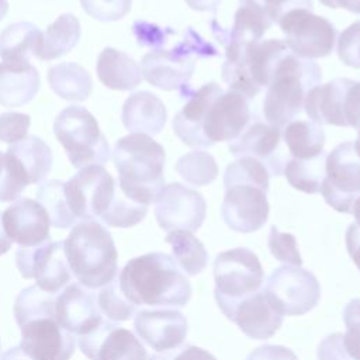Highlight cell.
I'll list each match as a JSON object with an SVG mask.
<instances>
[{
    "mask_svg": "<svg viewBox=\"0 0 360 360\" xmlns=\"http://www.w3.org/2000/svg\"><path fill=\"white\" fill-rule=\"evenodd\" d=\"M346 332L342 333V343L353 360H360V298L352 300L343 309Z\"/></svg>",
    "mask_w": 360,
    "mask_h": 360,
    "instance_id": "60d3db41",
    "label": "cell"
},
{
    "mask_svg": "<svg viewBox=\"0 0 360 360\" xmlns=\"http://www.w3.org/2000/svg\"><path fill=\"white\" fill-rule=\"evenodd\" d=\"M321 3L330 8H345L350 13L360 14V0H322Z\"/></svg>",
    "mask_w": 360,
    "mask_h": 360,
    "instance_id": "816d5d0a",
    "label": "cell"
},
{
    "mask_svg": "<svg viewBox=\"0 0 360 360\" xmlns=\"http://www.w3.org/2000/svg\"><path fill=\"white\" fill-rule=\"evenodd\" d=\"M1 222L8 239L22 248L37 246L51 239L48 212L32 198L15 200L1 212Z\"/></svg>",
    "mask_w": 360,
    "mask_h": 360,
    "instance_id": "cb8c5ba5",
    "label": "cell"
},
{
    "mask_svg": "<svg viewBox=\"0 0 360 360\" xmlns=\"http://www.w3.org/2000/svg\"><path fill=\"white\" fill-rule=\"evenodd\" d=\"M219 89L221 86L215 82L205 83L190 96L187 103L174 115L173 131L184 145L191 148H207L201 134V125L207 105Z\"/></svg>",
    "mask_w": 360,
    "mask_h": 360,
    "instance_id": "4316f807",
    "label": "cell"
},
{
    "mask_svg": "<svg viewBox=\"0 0 360 360\" xmlns=\"http://www.w3.org/2000/svg\"><path fill=\"white\" fill-rule=\"evenodd\" d=\"M214 280V297L221 307L259 291L264 281V270L256 253L246 248H235L217 255Z\"/></svg>",
    "mask_w": 360,
    "mask_h": 360,
    "instance_id": "7c38bea8",
    "label": "cell"
},
{
    "mask_svg": "<svg viewBox=\"0 0 360 360\" xmlns=\"http://www.w3.org/2000/svg\"><path fill=\"white\" fill-rule=\"evenodd\" d=\"M124 127L132 134L156 135L167 118L163 101L149 91L132 93L122 105L121 112Z\"/></svg>",
    "mask_w": 360,
    "mask_h": 360,
    "instance_id": "484cf974",
    "label": "cell"
},
{
    "mask_svg": "<svg viewBox=\"0 0 360 360\" xmlns=\"http://www.w3.org/2000/svg\"><path fill=\"white\" fill-rule=\"evenodd\" d=\"M271 24L273 20L259 0H239V7L235 11L233 25L229 32V42L245 44L260 41Z\"/></svg>",
    "mask_w": 360,
    "mask_h": 360,
    "instance_id": "d6a6232c",
    "label": "cell"
},
{
    "mask_svg": "<svg viewBox=\"0 0 360 360\" xmlns=\"http://www.w3.org/2000/svg\"><path fill=\"white\" fill-rule=\"evenodd\" d=\"M180 177L191 186H207L218 176V165L214 156L205 150H191L183 155L174 165Z\"/></svg>",
    "mask_w": 360,
    "mask_h": 360,
    "instance_id": "8d00e7d4",
    "label": "cell"
},
{
    "mask_svg": "<svg viewBox=\"0 0 360 360\" xmlns=\"http://www.w3.org/2000/svg\"><path fill=\"white\" fill-rule=\"evenodd\" d=\"M31 118L22 112H3L0 114V142L15 143L27 136Z\"/></svg>",
    "mask_w": 360,
    "mask_h": 360,
    "instance_id": "ee69618b",
    "label": "cell"
},
{
    "mask_svg": "<svg viewBox=\"0 0 360 360\" xmlns=\"http://www.w3.org/2000/svg\"><path fill=\"white\" fill-rule=\"evenodd\" d=\"M149 360H217V359L211 353H208L207 350L198 346L186 345L167 353H155L149 356Z\"/></svg>",
    "mask_w": 360,
    "mask_h": 360,
    "instance_id": "bcb514c9",
    "label": "cell"
},
{
    "mask_svg": "<svg viewBox=\"0 0 360 360\" xmlns=\"http://www.w3.org/2000/svg\"><path fill=\"white\" fill-rule=\"evenodd\" d=\"M207 214V202L201 193L181 183L165 184L155 200V218L166 232L197 231Z\"/></svg>",
    "mask_w": 360,
    "mask_h": 360,
    "instance_id": "e0dca14e",
    "label": "cell"
},
{
    "mask_svg": "<svg viewBox=\"0 0 360 360\" xmlns=\"http://www.w3.org/2000/svg\"><path fill=\"white\" fill-rule=\"evenodd\" d=\"M278 25L285 37V46L298 58H325L335 48V25L309 8L298 7L287 11L278 20Z\"/></svg>",
    "mask_w": 360,
    "mask_h": 360,
    "instance_id": "5bb4252c",
    "label": "cell"
},
{
    "mask_svg": "<svg viewBox=\"0 0 360 360\" xmlns=\"http://www.w3.org/2000/svg\"><path fill=\"white\" fill-rule=\"evenodd\" d=\"M51 89L63 100L83 101L93 89L90 73L76 62H62L48 69Z\"/></svg>",
    "mask_w": 360,
    "mask_h": 360,
    "instance_id": "4dcf8cb0",
    "label": "cell"
},
{
    "mask_svg": "<svg viewBox=\"0 0 360 360\" xmlns=\"http://www.w3.org/2000/svg\"><path fill=\"white\" fill-rule=\"evenodd\" d=\"M8 11V3L7 0H0V21L4 18V15Z\"/></svg>",
    "mask_w": 360,
    "mask_h": 360,
    "instance_id": "6f0895ef",
    "label": "cell"
},
{
    "mask_svg": "<svg viewBox=\"0 0 360 360\" xmlns=\"http://www.w3.org/2000/svg\"><path fill=\"white\" fill-rule=\"evenodd\" d=\"M77 342L90 360H149L146 349L131 330L105 318Z\"/></svg>",
    "mask_w": 360,
    "mask_h": 360,
    "instance_id": "d6986e66",
    "label": "cell"
},
{
    "mask_svg": "<svg viewBox=\"0 0 360 360\" xmlns=\"http://www.w3.org/2000/svg\"><path fill=\"white\" fill-rule=\"evenodd\" d=\"M132 31L138 39L139 45H148V46H160L165 42V32L149 22L145 21H135L132 25Z\"/></svg>",
    "mask_w": 360,
    "mask_h": 360,
    "instance_id": "c3c4849f",
    "label": "cell"
},
{
    "mask_svg": "<svg viewBox=\"0 0 360 360\" xmlns=\"http://www.w3.org/2000/svg\"><path fill=\"white\" fill-rule=\"evenodd\" d=\"M229 152L235 158L250 156L263 163L271 176H281L287 163L283 148L281 131L263 121H255L229 143Z\"/></svg>",
    "mask_w": 360,
    "mask_h": 360,
    "instance_id": "ffe728a7",
    "label": "cell"
},
{
    "mask_svg": "<svg viewBox=\"0 0 360 360\" xmlns=\"http://www.w3.org/2000/svg\"><path fill=\"white\" fill-rule=\"evenodd\" d=\"M319 1H322V0H319Z\"/></svg>",
    "mask_w": 360,
    "mask_h": 360,
    "instance_id": "be15d7a7",
    "label": "cell"
},
{
    "mask_svg": "<svg viewBox=\"0 0 360 360\" xmlns=\"http://www.w3.org/2000/svg\"><path fill=\"white\" fill-rule=\"evenodd\" d=\"M0 349H1V343H0Z\"/></svg>",
    "mask_w": 360,
    "mask_h": 360,
    "instance_id": "94428289",
    "label": "cell"
},
{
    "mask_svg": "<svg viewBox=\"0 0 360 360\" xmlns=\"http://www.w3.org/2000/svg\"><path fill=\"white\" fill-rule=\"evenodd\" d=\"M346 249L353 263L360 270V226L354 222L350 224L346 231Z\"/></svg>",
    "mask_w": 360,
    "mask_h": 360,
    "instance_id": "f907efd6",
    "label": "cell"
},
{
    "mask_svg": "<svg viewBox=\"0 0 360 360\" xmlns=\"http://www.w3.org/2000/svg\"><path fill=\"white\" fill-rule=\"evenodd\" d=\"M0 360H32V359L28 357L20 346H15L6 350L3 354H0Z\"/></svg>",
    "mask_w": 360,
    "mask_h": 360,
    "instance_id": "db71d44e",
    "label": "cell"
},
{
    "mask_svg": "<svg viewBox=\"0 0 360 360\" xmlns=\"http://www.w3.org/2000/svg\"><path fill=\"white\" fill-rule=\"evenodd\" d=\"M55 300V294L35 284L24 288L14 301L20 347L32 360H69L75 353L76 338L58 322Z\"/></svg>",
    "mask_w": 360,
    "mask_h": 360,
    "instance_id": "6da1fadb",
    "label": "cell"
},
{
    "mask_svg": "<svg viewBox=\"0 0 360 360\" xmlns=\"http://www.w3.org/2000/svg\"><path fill=\"white\" fill-rule=\"evenodd\" d=\"M267 245L271 252V255L283 262L287 266H297L300 267L302 264L301 255L298 252L297 239L292 233L288 232H280L274 225L270 228Z\"/></svg>",
    "mask_w": 360,
    "mask_h": 360,
    "instance_id": "ab89813d",
    "label": "cell"
},
{
    "mask_svg": "<svg viewBox=\"0 0 360 360\" xmlns=\"http://www.w3.org/2000/svg\"><path fill=\"white\" fill-rule=\"evenodd\" d=\"M319 193L335 211L352 214V207L360 197V158L352 141L339 143L326 155Z\"/></svg>",
    "mask_w": 360,
    "mask_h": 360,
    "instance_id": "9a60e30c",
    "label": "cell"
},
{
    "mask_svg": "<svg viewBox=\"0 0 360 360\" xmlns=\"http://www.w3.org/2000/svg\"><path fill=\"white\" fill-rule=\"evenodd\" d=\"M325 152L314 159L291 158L284 166V176L291 187L307 194L319 193L325 177Z\"/></svg>",
    "mask_w": 360,
    "mask_h": 360,
    "instance_id": "d590c367",
    "label": "cell"
},
{
    "mask_svg": "<svg viewBox=\"0 0 360 360\" xmlns=\"http://www.w3.org/2000/svg\"><path fill=\"white\" fill-rule=\"evenodd\" d=\"M270 173L250 156L236 158L224 174L225 195L221 205L224 222L235 232L249 233L260 229L269 218L267 201Z\"/></svg>",
    "mask_w": 360,
    "mask_h": 360,
    "instance_id": "3957f363",
    "label": "cell"
},
{
    "mask_svg": "<svg viewBox=\"0 0 360 360\" xmlns=\"http://www.w3.org/2000/svg\"><path fill=\"white\" fill-rule=\"evenodd\" d=\"M187 6L197 11H212L217 13V8L221 0H184Z\"/></svg>",
    "mask_w": 360,
    "mask_h": 360,
    "instance_id": "f5cc1de1",
    "label": "cell"
},
{
    "mask_svg": "<svg viewBox=\"0 0 360 360\" xmlns=\"http://www.w3.org/2000/svg\"><path fill=\"white\" fill-rule=\"evenodd\" d=\"M39 73L30 62L0 63V104L20 107L30 103L39 90Z\"/></svg>",
    "mask_w": 360,
    "mask_h": 360,
    "instance_id": "83f0119b",
    "label": "cell"
},
{
    "mask_svg": "<svg viewBox=\"0 0 360 360\" xmlns=\"http://www.w3.org/2000/svg\"><path fill=\"white\" fill-rule=\"evenodd\" d=\"M250 121L248 100L235 91L219 89L210 100L201 125L205 146L236 139Z\"/></svg>",
    "mask_w": 360,
    "mask_h": 360,
    "instance_id": "ac0fdd59",
    "label": "cell"
},
{
    "mask_svg": "<svg viewBox=\"0 0 360 360\" xmlns=\"http://www.w3.org/2000/svg\"><path fill=\"white\" fill-rule=\"evenodd\" d=\"M283 129V141L292 158L305 160L323 153L325 132L321 125L307 120H294Z\"/></svg>",
    "mask_w": 360,
    "mask_h": 360,
    "instance_id": "1f68e13d",
    "label": "cell"
},
{
    "mask_svg": "<svg viewBox=\"0 0 360 360\" xmlns=\"http://www.w3.org/2000/svg\"><path fill=\"white\" fill-rule=\"evenodd\" d=\"M353 146H354V150H356L357 156L360 158V128H359V134H357V138H356V141L353 142Z\"/></svg>",
    "mask_w": 360,
    "mask_h": 360,
    "instance_id": "680465c9",
    "label": "cell"
},
{
    "mask_svg": "<svg viewBox=\"0 0 360 360\" xmlns=\"http://www.w3.org/2000/svg\"><path fill=\"white\" fill-rule=\"evenodd\" d=\"M37 201L45 208L51 225L55 228L68 229L77 224L68 208L63 194V181L49 180L42 183L37 191Z\"/></svg>",
    "mask_w": 360,
    "mask_h": 360,
    "instance_id": "74e56055",
    "label": "cell"
},
{
    "mask_svg": "<svg viewBox=\"0 0 360 360\" xmlns=\"http://www.w3.org/2000/svg\"><path fill=\"white\" fill-rule=\"evenodd\" d=\"M245 360H298V357L285 346L264 345L252 350Z\"/></svg>",
    "mask_w": 360,
    "mask_h": 360,
    "instance_id": "681fc988",
    "label": "cell"
},
{
    "mask_svg": "<svg viewBox=\"0 0 360 360\" xmlns=\"http://www.w3.org/2000/svg\"><path fill=\"white\" fill-rule=\"evenodd\" d=\"M166 242L170 243L173 260L184 274L197 276L207 267V249L191 232H170L166 236Z\"/></svg>",
    "mask_w": 360,
    "mask_h": 360,
    "instance_id": "e575fe53",
    "label": "cell"
},
{
    "mask_svg": "<svg viewBox=\"0 0 360 360\" xmlns=\"http://www.w3.org/2000/svg\"><path fill=\"white\" fill-rule=\"evenodd\" d=\"M52 150L38 136H25L3 153L0 202L18 200L28 184L41 183L52 169Z\"/></svg>",
    "mask_w": 360,
    "mask_h": 360,
    "instance_id": "9c48e42d",
    "label": "cell"
},
{
    "mask_svg": "<svg viewBox=\"0 0 360 360\" xmlns=\"http://www.w3.org/2000/svg\"><path fill=\"white\" fill-rule=\"evenodd\" d=\"M15 264L24 278H35L37 285L49 294H59L72 283L63 240L51 239L31 248L20 246L15 253Z\"/></svg>",
    "mask_w": 360,
    "mask_h": 360,
    "instance_id": "2e32d148",
    "label": "cell"
},
{
    "mask_svg": "<svg viewBox=\"0 0 360 360\" xmlns=\"http://www.w3.org/2000/svg\"><path fill=\"white\" fill-rule=\"evenodd\" d=\"M187 34L172 49H155L143 55L141 72L148 83L166 91L179 90L187 86L194 73L195 62L193 56L197 53L207 56L215 52L210 44L204 42L191 30H187Z\"/></svg>",
    "mask_w": 360,
    "mask_h": 360,
    "instance_id": "30bf717a",
    "label": "cell"
},
{
    "mask_svg": "<svg viewBox=\"0 0 360 360\" xmlns=\"http://www.w3.org/2000/svg\"><path fill=\"white\" fill-rule=\"evenodd\" d=\"M63 250L77 283L90 290L115 280L118 253L110 231L96 219L77 222L63 240Z\"/></svg>",
    "mask_w": 360,
    "mask_h": 360,
    "instance_id": "5b68a950",
    "label": "cell"
},
{
    "mask_svg": "<svg viewBox=\"0 0 360 360\" xmlns=\"http://www.w3.org/2000/svg\"><path fill=\"white\" fill-rule=\"evenodd\" d=\"M96 69L100 82L112 90H134L142 82L141 66L128 53L110 46L100 52Z\"/></svg>",
    "mask_w": 360,
    "mask_h": 360,
    "instance_id": "f1b7e54d",
    "label": "cell"
},
{
    "mask_svg": "<svg viewBox=\"0 0 360 360\" xmlns=\"http://www.w3.org/2000/svg\"><path fill=\"white\" fill-rule=\"evenodd\" d=\"M118 191L115 179L100 165L83 167L68 181H63L65 200L76 222L101 221Z\"/></svg>",
    "mask_w": 360,
    "mask_h": 360,
    "instance_id": "8fae6325",
    "label": "cell"
},
{
    "mask_svg": "<svg viewBox=\"0 0 360 360\" xmlns=\"http://www.w3.org/2000/svg\"><path fill=\"white\" fill-rule=\"evenodd\" d=\"M10 248H11V240L8 239V236L4 232L3 222H1V212H0V256L7 253L10 250Z\"/></svg>",
    "mask_w": 360,
    "mask_h": 360,
    "instance_id": "11a10c76",
    "label": "cell"
},
{
    "mask_svg": "<svg viewBox=\"0 0 360 360\" xmlns=\"http://www.w3.org/2000/svg\"><path fill=\"white\" fill-rule=\"evenodd\" d=\"M80 4L98 21H117L129 13L132 0H80Z\"/></svg>",
    "mask_w": 360,
    "mask_h": 360,
    "instance_id": "b9f144b4",
    "label": "cell"
},
{
    "mask_svg": "<svg viewBox=\"0 0 360 360\" xmlns=\"http://www.w3.org/2000/svg\"><path fill=\"white\" fill-rule=\"evenodd\" d=\"M322 80L321 68L311 59H302L290 51L278 60L263 98L266 122L284 128L304 108L308 91Z\"/></svg>",
    "mask_w": 360,
    "mask_h": 360,
    "instance_id": "8992f818",
    "label": "cell"
},
{
    "mask_svg": "<svg viewBox=\"0 0 360 360\" xmlns=\"http://www.w3.org/2000/svg\"><path fill=\"white\" fill-rule=\"evenodd\" d=\"M352 214H353V217L356 219L354 224H357L360 226V197L354 201V204L352 207Z\"/></svg>",
    "mask_w": 360,
    "mask_h": 360,
    "instance_id": "9f6ffc18",
    "label": "cell"
},
{
    "mask_svg": "<svg viewBox=\"0 0 360 360\" xmlns=\"http://www.w3.org/2000/svg\"><path fill=\"white\" fill-rule=\"evenodd\" d=\"M96 300L100 314L111 322H124L136 314L135 305L129 302L120 290L118 280H112L101 287L96 294Z\"/></svg>",
    "mask_w": 360,
    "mask_h": 360,
    "instance_id": "f35d334b",
    "label": "cell"
},
{
    "mask_svg": "<svg viewBox=\"0 0 360 360\" xmlns=\"http://www.w3.org/2000/svg\"><path fill=\"white\" fill-rule=\"evenodd\" d=\"M55 314L58 322L77 336L89 333L104 318L97 308L96 292L79 283H70L56 294Z\"/></svg>",
    "mask_w": 360,
    "mask_h": 360,
    "instance_id": "d4e9b609",
    "label": "cell"
},
{
    "mask_svg": "<svg viewBox=\"0 0 360 360\" xmlns=\"http://www.w3.org/2000/svg\"><path fill=\"white\" fill-rule=\"evenodd\" d=\"M269 302L280 315L298 316L316 307L321 285L316 277L301 266H280L267 277L263 288Z\"/></svg>",
    "mask_w": 360,
    "mask_h": 360,
    "instance_id": "4fadbf2b",
    "label": "cell"
},
{
    "mask_svg": "<svg viewBox=\"0 0 360 360\" xmlns=\"http://www.w3.org/2000/svg\"><path fill=\"white\" fill-rule=\"evenodd\" d=\"M134 328L149 347L156 353H167L183 346L188 325L186 316L177 309H141L135 314Z\"/></svg>",
    "mask_w": 360,
    "mask_h": 360,
    "instance_id": "603a6c76",
    "label": "cell"
},
{
    "mask_svg": "<svg viewBox=\"0 0 360 360\" xmlns=\"http://www.w3.org/2000/svg\"><path fill=\"white\" fill-rule=\"evenodd\" d=\"M1 160H3V153L0 152V169H1Z\"/></svg>",
    "mask_w": 360,
    "mask_h": 360,
    "instance_id": "91938a15",
    "label": "cell"
},
{
    "mask_svg": "<svg viewBox=\"0 0 360 360\" xmlns=\"http://www.w3.org/2000/svg\"><path fill=\"white\" fill-rule=\"evenodd\" d=\"M53 132L76 169L103 166L110 159V145L97 120L84 107L69 105L63 108L55 120Z\"/></svg>",
    "mask_w": 360,
    "mask_h": 360,
    "instance_id": "ba28073f",
    "label": "cell"
},
{
    "mask_svg": "<svg viewBox=\"0 0 360 360\" xmlns=\"http://www.w3.org/2000/svg\"><path fill=\"white\" fill-rule=\"evenodd\" d=\"M120 290L136 305L184 307L191 298V284L173 257L150 252L127 262L118 276Z\"/></svg>",
    "mask_w": 360,
    "mask_h": 360,
    "instance_id": "7a4b0ae2",
    "label": "cell"
},
{
    "mask_svg": "<svg viewBox=\"0 0 360 360\" xmlns=\"http://www.w3.org/2000/svg\"><path fill=\"white\" fill-rule=\"evenodd\" d=\"M219 309L248 338L256 340L270 339L283 323V315L271 307L263 290L221 305Z\"/></svg>",
    "mask_w": 360,
    "mask_h": 360,
    "instance_id": "7402d4cb",
    "label": "cell"
},
{
    "mask_svg": "<svg viewBox=\"0 0 360 360\" xmlns=\"http://www.w3.org/2000/svg\"><path fill=\"white\" fill-rule=\"evenodd\" d=\"M80 39V22L73 14L59 15L42 35L38 53L41 60H52L72 51Z\"/></svg>",
    "mask_w": 360,
    "mask_h": 360,
    "instance_id": "836d02e7",
    "label": "cell"
},
{
    "mask_svg": "<svg viewBox=\"0 0 360 360\" xmlns=\"http://www.w3.org/2000/svg\"><path fill=\"white\" fill-rule=\"evenodd\" d=\"M318 360H353L346 353L342 343V333H330L328 335L316 349Z\"/></svg>",
    "mask_w": 360,
    "mask_h": 360,
    "instance_id": "f6af8a7d",
    "label": "cell"
},
{
    "mask_svg": "<svg viewBox=\"0 0 360 360\" xmlns=\"http://www.w3.org/2000/svg\"><path fill=\"white\" fill-rule=\"evenodd\" d=\"M166 153L160 143L145 134H129L117 141L112 162L121 193L134 202H155L165 186Z\"/></svg>",
    "mask_w": 360,
    "mask_h": 360,
    "instance_id": "277c9868",
    "label": "cell"
},
{
    "mask_svg": "<svg viewBox=\"0 0 360 360\" xmlns=\"http://www.w3.org/2000/svg\"><path fill=\"white\" fill-rule=\"evenodd\" d=\"M354 80L339 77L312 87L304 101L309 120L318 125L350 127L352 86Z\"/></svg>",
    "mask_w": 360,
    "mask_h": 360,
    "instance_id": "44dd1931",
    "label": "cell"
},
{
    "mask_svg": "<svg viewBox=\"0 0 360 360\" xmlns=\"http://www.w3.org/2000/svg\"><path fill=\"white\" fill-rule=\"evenodd\" d=\"M259 3L266 8L273 22H278V20L292 8H309L312 10V0H259Z\"/></svg>",
    "mask_w": 360,
    "mask_h": 360,
    "instance_id": "7dc6e473",
    "label": "cell"
},
{
    "mask_svg": "<svg viewBox=\"0 0 360 360\" xmlns=\"http://www.w3.org/2000/svg\"><path fill=\"white\" fill-rule=\"evenodd\" d=\"M41 30L27 21L14 22L0 32V58L4 62H30L38 58L42 44Z\"/></svg>",
    "mask_w": 360,
    "mask_h": 360,
    "instance_id": "f546056e",
    "label": "cell"
},
{
    "mask_svg": "<svg viewBox=\"0 0 360 360\" xmlns=\"http://www.w3.org/2000/svg\"><path fill=\"white\" fill-rule=\"evenodd\" d=\"M359 86H360V82H359Z\"/></svg>",
    "mask_w": 360,
    "mask_h": 360,
    "instance_id": "6125c7cd",
    "label": "cell"
},
{
    "mask_svg": "<svg viewBox=\"0 0 360 360\" xmlns=\"http://www.w3.org/2000/svg\"><path fill=\"white\" fill-rule=\"evenodd\" d=\"M336 52L345 65L360 69V21L350 24L339 34Z\"/></svg>",
    "mask_w": 360,
    "mask_h": 360,
    "instance_id": "7bdbcfd3",
    "label": "cell"
},
{
    "mask_svg": "<svg viewBox=\"0 0 360 360\" xmlns=\"http://www.w3.org/2000/svg\"><path fill=\"white\" fill-rule=\"evenodd\" d=\"M288 52L283 39H260L256 42H228L222 80L231 91L246 100L256 97L267 87L278 60Z\"/></svg>",
    "mask_w": 360,
    "mask_h": 360,
    "instance_id": "52a82bcc",
    "label": "cell"
}]
</instances>
